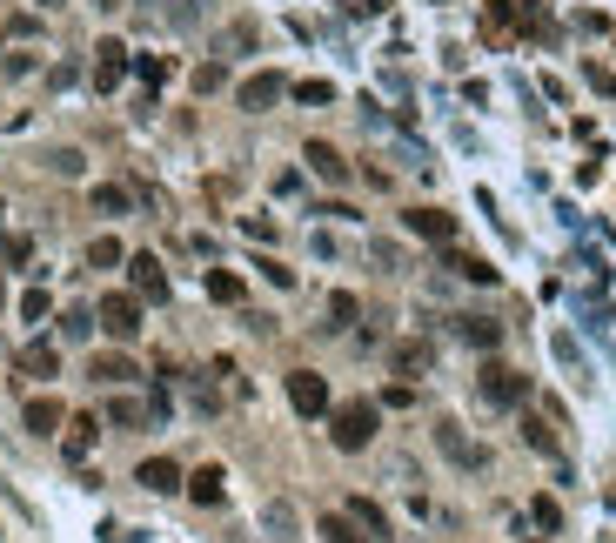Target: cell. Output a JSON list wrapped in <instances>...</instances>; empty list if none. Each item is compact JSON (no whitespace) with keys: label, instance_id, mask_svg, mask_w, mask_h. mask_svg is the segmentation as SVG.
I'll list each match as a JSON object with an SVG mask.
<instances>
[{"label":"cell","instance_id":"1","mask_svg":"<svg viewBox=\"0 0 616 543\" xmlns=\"http://www.w3.org/2000/svg\"><path fill=\"white\" fill-rule=\"evenodd\" d=\"M375 423H382V416H375V403H342L329 416V436H335V450H369L375 443Z\"/></svg>","mask_w":616,"mask_h":543},{"label":"cell","instance_id":"2","mask_svg":"<svg viewBox=\"0 0 616 543\" xmlns=\"http://www.w3.org/2000/svg\"><path fill=\"white\" fill-rule=\"evenodd\" d=\"M476 389H483V403H496V409H523V403H529V376H516V369H509V362H496V356L483 362Z\"/></svg>","mask_w":616,"mask_h":543},{"label":"cell","instance_id":"3","mask_svg":"<svg viewBox=\"0 0 616 543\" xmlns=\"http://www.w3.org/2000/svg\"><path fill=\"white\" fill-rule=\"evenodd\" d=\"M94 322H101L114 342H134L141 336V295H108V302L94 309Z\"/></svg>","mask_w":616,"mask_h":543},{"label":"cell","instance_id":"4","mask_svg":"<svg viewBox=\"0 0 616 543\" xmlns=\"http://www.w3.org/2000/svg\"><path fill=\"white\" fill-rule=\"evenodd\" d=\"M288 403H295V416H329V383L315 376V369H288Z\"/></svg>","mask_w":616,"mask_h":543},{"label":"cell","instance_id":"5","mask_svg":"<svg viewBox=\"0 0 616 543\" xmlns=\"http://www.w3.org/2000/svg\"><path fill=\"white\" fill-rule=\"evenodd\" d=\"M128 68H134V54H128L121 41H101V47H94V88H101V94L121 88V81H128Z\"/></svg>","mask_w":616,"mask_h":543},{"label":"cell","instance_id":"6","mask_svg":"<svg viewBox=\"0 0 616 543\" xmlns=\"http://www.w3.org/2000/svg\"><path fill=\"white\" fill-rule=\"evenodd\" d=\"M128 282L141 302H168V269H161V255H128Z\"/></svg>","mask_w":616,"mask_h":543},{"label":"cell","instance_id":"7","mask_svg":"<svg viewBox=\"0 0 616 543\" xmlns=\"http://www.w3.org/2000/svg\"><path fill=\"white\" fill-rule=\"evenodd\" d=\"M282 94H288V81H282V74H248L242 88H235V101H242L248 114H262V108H275Z\"/></svg>","mask_w":616,"mask_h":543},{"label":"cell","instance_id":"8","mask_svg":"<svg viewBox=\"0 0 616 543\" xmlns=\"http://www.w3.org/2000/svg\"><path fill=\"white\" fill-rule=\"evenodd\" d=\"M402 222H409V235H422V242H442V249L456 242V215H442V208H409Z\"/></svg>","mask_w":616,"mask_h":543},{"label":"cell","instance_id":"9","mask_svg":"<svg viewBox=\"0 0 616 543\" xmlns=\"http://www.w3.org/2000/svg\"><path fill=\"white\" fill-rule=\"evenodd\" d=\"M436 443H442V456H449V463H462V470H483V450L462 436V423H436Z\"/></svg>","mask_w":616,"mask_h":543},{"label":"cell","instance_id":"10","mask_svg":"<svg viewBox=\"0 0 616 543\" xmlns=\"http://www.w3.org/2000/svg\"><path fill=\"white\" fill-rule=\"evenodd\" d=\"M21 423H27L34 436H54V430H67V409L54 403V396H34V403L21 409Z\"/></svg>","mask_w":616,"mask_h":543},{"label":"cell","instance_id":"11","mask_svg":"<svg viewBox=\"0 0 616 543\" xmlns=\"http://www.w3.org/2000/svg\"><path fill=\"white\" fill-rule=\"evenodd\" d=\"M134 483H141V490H154V497H168V490H181V470L168 463V456H148V463L134 470Z\"/></svg>","mask_w":616,"mask_h":543},{"label":"cell","instance_id":"12","mask_svg":"<svg viewBox=\"0 0 616 543\" xmlns=\"http://www.w3.org/2000/svg\"><path fill=\"white\" fill-rule=\"evenodd\" d=\"M21 376H61V349H54V342H27L21 349Z\"/></svg>","mask_w":616,"mask_h":543},{"label":"cell","instance_id":"13","mask_svg":"<svg viewBox=\"0 0 616 543\" xmlns=\"http://www.w3.org/2000/svg\"><path fill=\"white\" fill-rule=\"evenodd\" d=\"M456 336L476 342V349H496V342H503V322H489V316H456Z\"/></svg>","mask_w":616,"mask_h":543},{"label":"cell","instance_id":"14","mask_svg":"<svg viewBox=\"0 0 616 543\" xmlns=\"http://www.w3.org/2000/svg\"><path fill=\"white\" fill-rule=\"evenodd\" d=\"M308 168H315V175H322V181H349V161L335 155L329 141H308Z\"/></svg>","mask_w":616,"mask_h":543},{"label":"cell","instance_id":"15","mask_svg":"<svg viewBox=\"0 0 616 543\" xmlns=\"http://www.w3.org/2000/svg\"><path fill=\"white\" fill-rule=\"evenodd\" d=\"M322 543H375V537H362V523H355L349 510H329V517H322Z\"/></svg>","mask_w":616,"mask_h":543},{"label":"cell","instance_id":"16","mask_svg":"<svg viewBox=\"0 0 616 543\" xmlns=\"http://www.w3.org/2000/svg\"><path fill=\"white\" fill-rule=\"evenodd\" d=\"M396 376H422V369H429V362H436V349H429V342H396Z\"/></svg>","mask_w":616,"mask_h":543},{"label":"cell","instance_id":"17","mask_svg":"<svg viewBox=\"0 0 616 543\" xmlns=\"http://www.w3.org/2000/svg\"><path fill=\"white\" fill-rule=\"evenodd\" d=\"M188 497H195L201 510H215V503L228 497V490H221V470H215V463H208V470H195V476H188Z\"/></svg>","mask_w":616,"mask_h":543},{"label":"cell","instance_id":"18","mask_svg":"<svg viewBox=\"0 0 616 543\" xmlns=\"http://www.w3.org/2000/svg\"><path fill=\"white\" fill-rule=\"evenodd\" d=\"M121 262H128V249H121L114 235H94L88 242V269H121Z\"/></svg>","mask_w":616,"mask_h":543},{"label":"cell","instance_id":"19","mask_svg":"<svg viewBox=\"0 0 616 543\" xmlns=\"http://www.w3.org/2000/svg\"><path fill=\"white\" fill-rule=\"evenodd\" d=\"M94 383H108V389L134 383V362L128 356H94Z\"/></svg>","mask_w":616,"mask_h":543},{"label":"cell","instance_id":"20","mask_svg":"<svg viewBox=\"0 0 616 543\" xmlns=\"http://www.w3.org/2000/svg\"><path fill=\"white\" fill-rule=\"evenodd\" d=\"M94 430H101L94 416H74V423H67V456H74V463H81V456L94 450Z\"/></svg>","mask_w":616,"mask_h":543},{"label":"cell","instance_id":"21","mask_svg":"<svg viewBox=\"0 0 616 543\" xmlns=\"http://www.w3.org/2000/svg\"><path fill=\"white\" fill-rule=\"evenodd\" d=\"M148 416H154V409H141L134 396H114V403H108V423H121V430H141Z\"/></svg>","mask_w":616,"mask_h":543},{"label":"cell","instance_id":"22","mask_svg":"<svg viewBox=\"0 0 616 543\" xmlns=\"http://www.w3.org/2000/svg\"><path fill=\"white\" fill-rule=\"evenodd\" d=\"M128 188H121V181H101V188H94V208H101V215H128Z\"/></svg>","mask_w":616,"mask_h":543},{"label":"cell","instance_id":"23","mask_svg":"<svg viewBox=\"0 0 616 543\" xmlns=\"http://www.w3.org/2000/svg\"><path fill=\"white\" fill-rule=\"evenodd\" d=\"M449 269H456L462 282H483V289L496 282V269H489V262H476V255H456V249H449Z\"/></svg>","mask_w":616,"mask_h":543},{"label":"cell","instance_id":"24","mask_svg":"<svg viewBox=\"0 0 616 543\" xmlns=\"http://www.w3.org/2000/svg\"><path fill=\"white\" fill-rule=\"evenodd\" d=\"M349 517L362 523V530H369V537H389V517H382V510H375L369 497H355V503H349Z\"/></svg>","mask_w":616,"mask_h":543},{"label":"cell","instance_id":"25","mask_svg":"<svg viewBox=\"0 0 616 543\" xmlns=\"http://www.w3.org/2000/svg\"><path fill=\"white\" fill-rule=\"evenodd\" d=\"M523 443H529V450H543V456H556V430L543 423V416H523Z\"/></svg>","mask_w":616,"mask_h":543},{"label":"cell","instance_id":"26","mask_svg":"<svg viewBox=\"0 0 616 543\" xmlns=\"http://www.w3.org/2000/svg\"><path fill=\"white\" fill-rule=\"evenodd\" d=\"M355 316H362V302H355L349 289H335V295H329V329H349Z\"/></svg>","mask_w":616,"mask_h":543},{"label":"cell","instance_id":"27","mask_svg":"<svg viewBox=\"0 0 616 543\" xmlns=\"http://www.w3.org/2000/svg\"><path fill=\"white\" fill-rule=\"evenodd\" d=\"M94 329H101V322H94V309H67V316H61V336H67V342H88Z\"/></svg>","mask_w":616,"mask_h":543},{"label":"cell","instance_id":"28","mask_svg":"<svg viewBox=\"0 0 616 543\" xmlns=\"http://www.w3.org/2000/svg\"><path fill=\"white\" fill-rule=\"evenodd\" d=\"M208 295H215V302H242V275H228V269H208Z\"/></svg>","mask_w":616,"mask_h":543},{"label":"cell","instance_id":"29","mask_svg":"<svg viewBox=\"0 0 616 543\" xmlns=\"http://www.w3.org/2000/svg\"><path fill=\"white\" fill-rule=\"evenodd\" d=\"M295 101H308V108H329L335 88H329V81H295Z\"/></svg>","mask_w":616,"mask_h":543},{"label":"cell","instance_id":"30","mask_svg":"<svg viewBox=\"0 0 616 543\" xmlns=\"http://www.w3.org/2000/svg\"><path fill=\"white\" fill-rule=\"evenodd\" d=\"M27 255H34L27 235H0V262H27Z\"/></svg>","mask_w":616,"mask_h":543},{"label":"cell","instance_id":"31","mask_svg":"<svg viewBox=\"0 0 616 543\" xmlns=\"http://www.w3.org/2000/svg\"><path fill=\"white\" fill-rule=\"evenodd\" d=\"M134 74H141L148 88H161V81H168V61H154V54H141V61H134Z\"/></svg>","mask_w":616,"mask_h":543},{"label":"cell","instance_id":"32","mask_svg":"<svg viewBox=\"0 0 616 543\" xmlns=\"http://www.w3.org/2000/svg\"><path fill=\"white\" fill-rule=\"evenodd\" d=\"M529 517L543 523V530H556V523H563V510H556V497H536V503H529Z\"/></svg>","mask_w":616,"mask_h":543},{"label":"cell","instance_id":"33","mask_svg":"<svg viewBox=\"0 0 616 543\" xmlns=\"http://www.w3.org/2000/svg\"><path fill=\"white\" fill-rule=\"evenodd\" d=\"M221 81H228V74H221V61H208V68H195V88H201V94H215Z\"/></svg>","mask_w":616,"mask_h":543},{"label":"cell","instance_id":"34","mask_svg":"<svg viewBox=\"0 0 616 543\" xmlns=\"http://www.w3.org/2000/svg\"><path fill=\"white\" fill-rule=\"evenodd\" d=\"M81 168H88V161H81V148H61V155H54V175H81Z\"/></svg>","mask_w":616,"mask_h":543},{"label":"cell","instance_id":"35","mask_svg":"<svg viewBox=\"0 0 616 543\" xmlns=\"http://www.w3.org/2000/svg\"><path fill=\"white\" fill-rule=\"evenodd\" d=\"M268 530H282V537H288V530H295V510H288V503H268Z\"/></svg>","mask_w":616,"mask_h":543},{"label":"cell","instance_id":"36","mask_svg":"<svg viewBox=\"0 0 616 543\" xmlns=\"http://www.w3.org/2000/svg\"><path fill=\"white\" fill-rule=\"evenodd\" d=\"M21 316H27V322H41V316H47V295H41V289H27V295H21Z\"/></svg>","mask_w":616,"mask_h":543},{"label":"cell","instance_id":"37","mask_svg":"<svg viewBox=\"0 0 616 543\" xmlns=\"http://www.w3.org/2000/svg\"><path fill=\"white\" fill-rule=\"evenodd\" d=\"M583 74H590V88H596V94H616V81H610V68H596V61H590V68H583Z\"/></svg>","mask_w":616,"mask_h":543},{"label":"cell","instance_id":"38","mask_svg":"<svg viewBox=\"0 0 616 543\" xmlns=\"http://www.w3.org/2000/svg\"><path fill=\"white\" fill-rule=\"evenodd\" d=\"M355 7H362V14H375V7H389V0H355Z\"/></svg>","mask_w":616,"mask_h":543},{"label":"cell","instance_id":"39","mask_svg":"<svg viewBox=\"0 0 616 543\" xmlns=\"http://www.w3.org/2000/svg\"><path fill=\"white\" fill-rule=\"evenodd\" d=\"M141 7H161V0H141Z\"/></svg>","mask_w":616,"mask_h":543},{"label":"cell","instance_id":"40","mask_svg":"<svg viewBox=\"0 0 616 543\" xmlns=\"http://www.w3.org/2000/svg\"><path fill=\"white\" fill-rule=\"evenodd\" d=\"M41 7H61V0H41Z\"/></svg>","mask_w":616,"mask_h":543},{"label":"cell","instance_id":"41","mask_svg":"<svg viewBox=\"0 0 616 543\" xmlns=\"http://www.w3.org/2000/svg\"><path fill=\"white\" fill-rule=\"evenodd\" d=\"M0 302H7V282H0Z\"/></svg>","mask_w":616,"mask_h":543},{"label":"cell","instance_id":"42","mask_svg":"<svg viewBox=\"0 0 616 543\" xmlns=\"http://www.w3.org/2000/svg\"><path fill=\"white\" fill-rule=\"evenodd\" d=\"M101 7H114V0H101Z\"/></svg>","mask_w":616,"mask_h":543}]
</instances>
